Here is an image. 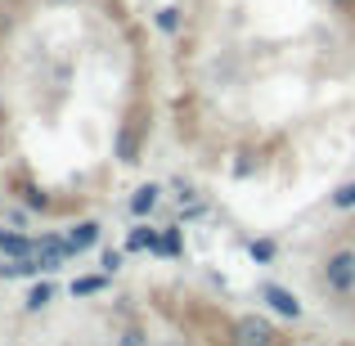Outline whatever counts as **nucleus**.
<instances>
[{"mask_svg": "<svg viewBox=\"0 0 355 346\" xmlns=\"http://www.w3.org/2000/svg\"><path fill=\"white\" fill-rule=\"evenodd\" d=\"M329 5H333V9H342V14H351V9H355V0H329Z\"/></svg>", "mask_w": 355, "mask_h": 346, "instance_id": "nucleus-21", "label": "nucleus"}, {"mask_svg": "<svg viewBox=\"0 0 355 346\" xmlns=\"http://www.w3.org/2000/svg\"><path fill=\"white\" fill-rule=\"evenodd\" d=\"M50 302H54V284H50V279H41V284H32V288H27L23 311H27V315H36V311H45Z\"/></svg>", "mask_w": 355, "mask_h": 346, "instance_id": "nucleus-11", "label": "nucleus"}, {"mask_svg": "<svg viewBox=\"0 0 355 346\" xmlns=\"http://www.w3.org/2000/svg\"><path fill=\"white\" fill-rule=\"evenodd\" d=\"M257 297L270 306V311L279 315V320H302L306 315V306L297 302V293L293 288H284V284H275V279H266V284H257Z\"/></svg>", "mask_w": 355, "mask_h": 346, "instance_id": "nucleus-4", "label": "nucleus"}, {"mask_svg": "<svg viewBox=\"0 0 355 346\" xmlns=\"http://www.w3.org/2000/svg\"><path fill=\"white\" fill-rule=\"evenodd\" d=\"M157 202H162V184H157V180H148V184H139V189L130 193V202H126V207H130V216H135V220H148V216L157 211Z\"/></svg>", "mask_w": 355, "mask_h": 346, "instance_id": "nucleus-9", "label": "nucleus"}, {"mask_svg": "<svg viewBox=\"0 0 355 346\" xmlns=\"http://www.w3.org/2000/svg\"><path fill=\"white\" fill-rule=\"evenodd\" d=\"M153 27H157V32H166V36H175V32H180V9H175V5H162L153 14Z\"/></svg>", "mask_w": 355, "mask_h": 346, "instance_id": "nucleus-15", "label": "nucleus"}, {"mask_svg": "<svg viewBox=\"0 0 355 346\" xmlns=\"http://www.w3.org/2000/svg\"><path fill=\"white\" fill-rule=\"evenodd\" d=\"M5 216H9V220H14V225H18V230H23V225H27V211H18V207H9V211H5Z\"/></svg>", "mask_w": 355, "mask_h": 346, "instance_id": "nucleus-20", "label": "nucleus"}, {"mask_svg": "<svg viewBox=\"0 0 355 346\" xmlns=\"http://www.w3.org/2000/svg\"><path fill=\"white\" fill-rule=\"evenodd\" d=\"M180 230H175V225H166L162 230V257H180Z\"/></svg>", "mask_w": 355, "mask_h": 346, "instance_id": "nucleus-18", "label": "nucleus"}, {"mask_svg": "<svg viewBox=\"0 0 355 346\" xmlns=\"http://www.w3.org/2000/svg\"><path fill=\"white\" fill-rule=\"evenodd\" d=\"M63 234H68V248H72V261H77V257H86L90 248H99V239H104V225H99L95 216H81V220H72V225L63 230Z\"/></svg>", "mask_w": 355, "mask_h": 346, "instance_id": "nucleus-6", "label": "nucleus"}, {"mask_svg": "<svg viewBox=\"0 0 355 346\" xmlns=\"http://www.w3.org/2000/svg\"><path fill=\"white\" fill-rule=\"evenodd\" d=\"M329 211H355V180H342L329 193Z\"/></svg>", "mask_w": 355, "mask_h": 346, "instance_id": "nucleus-13", "label": "nucleus"}, {"mask_svg": "<svg viewBox=\"0 0 355 346\" xmlns=\"http://www.w3.org/2000/svg\"><path fill=\"white\" fill-rule=\"evenodd\" d=\"M302 346H320V342H302Z\"/></svg>", "mask_w": 355, "mask_h": 346, "instance_id": "nucleus-22", "label": "nucleus"}, {"mask_svg": "<svg viewBox=\"0 0 355 346\" xmlns=\"http://www.w3.org/2000/svg\"><path fill=\"white\" fill-rule=\"evenodd\" d=\"M18 193H23V207H32V211H45V207H50V198H45L32 180H18Z\"/></svg>", "mask_w": 355, "mask_h": 346, "instance_id": "nucleus-16", "label": "nucleus"}, {"mask_svg": "<svg viewBox=\"0 0 355 346\" xmlns=\"http://www.w3.org/2000/svg\"><path fill=\"white\" fill-rule=\"evenodd\" d=\"M0 257L5 261H23V257H36V239L23 230H0Z\"/></svg>", "mask_w": 355, "mask_h": 346, "instance_id": "nucleus-7", "label": "nucleus"}, {"mask_svg": "<svg viewBox=\"0 0 355 346\" xmlns=\"http://www.w3.org/2000/svg\"><path fill=\"white\" fill-rule=\"evenodd\" d=\"M36 275H45V266L36 257H23V261H5L0 257V279H36Z\"/></svg>", "mask_w": 355, "mask_h": 346, "instance_id": "nucleus-10", "label": "nucleus"}, {"mask_svg": "<svg viewBox=\"0 0 355 346\" xmlns=\"http://www.w3.org/2000/svg\"><path fill=\"white\" fill-rule=\"evenodd\" d=\"M126 252H153V257H162V230L148 225V220H139L135 230L126 234V243H121Z\"/></svg>", "mask_w": 355, "mask_h": 346, "instance_id": "nucleus-8", "label": "nucleus"}, {"mask_svg": "<svg viewBox=\"0 0 355 346\" xmlns=\"http://www.w3.org/2000/svg\"><path fill=\"white\" fill-rule=\"evenodd\" d=\"M121 261H126V248H104L99 252V270H104V275H117Z\"/></svg>", "mask_w": 355, "mask_h": 346, "instance_id": "nucleus-17", "label": "nucleus"}, {"mask_svg": "<svg viewBox=\"0 0 355 346\" xmlns=\"http://www.w3.org/2000/svg\"><path fill=\"white\" fill-rule=\"evenodd\" d=\"M0 207H5V193H0Z\"/></svg>", "mask_w": 355, "mask_h": 346, "instance_id": "nucleus-23", "label": "nucleus"}, {"mask_svg": "<svg viewBox=\"0 0 355 346\" xmlns=\"http://www.w3.org/2000/svg\"><path fill=\"white\" fill-rule=\"evenodd\" d=\"M320 288H324V293H333V297H351L355 293V243L324 252V261H320Z\"/></svg>", "mask_w": 355, "mask_h": 346, "instance_id": "nucleus-1", "label": "nucleus"}, {"mask_svg": "<svg viewBox=\"0 0 355 346\" xmlns=\"http://www.w3.org/2000/svg\"><path fill=\"white\" fill-rule=\"evenodd\" d=\"M139 153H144V121L139 117H126L117 121V135H113V157L121 166H135Z\"/></svg>", "mask_w": 355, "mask_h": 346, "instance_id": "nucleus-3", "label": "nucleus"}, {"mask_svg": "<svg viewBox=\"0 0 355 346\" xmlns=\"http://www.w3.org/2000/svg\"><path fill=\"white\" fill-rule=\"evenodd\" d=\"M248 257L257 261V266H270V261L279 257V243L275 239H248Z\"/></svg>", "mask_w": 355, "mask_h": 346, "instance_id": "nucleus-14", "label": "nucleus"}, {"mask_svg": "<svg viewBox=\"0 0 355 346\" xmlns=\"http://www.w3.org/2000/svg\"><path fill=\"white\" fill-rule=\"evenodd\" d=\"M36 261L45 266V275H54V270H63L72 261V248H68V234H41L36 239Z\"/></svg>", "mask_w": 355, "mask_h": 346, "instance_id": "nucleus-5", "label": "nucleus"}, {"mask_svg": "<svg viewBox=\"0 0 355 346\" xmlns=\"http://www.w3.org/2000/svg\"><path fill=\"white\" fill-rule=\"evenodd\" d=\"M351 243H355V230H351Z\"/></svg>", "mask_w": 355, "mask_h": 346, "instance_id": "nucleus-24", "label": "nucleus"}, {"mask_svg": "<svg viewBox=\"0 0 355 346\" xmlns=\"http://www.w3.org/2000/svg\"><path fill=\"white\" fill-rule=\"evenodd\" d=\"M279 329L266 320V315H239L230 324V346H279Z\"/></svg>", "mask_w": 355, "mask_h": 346, "instance_id": "nucleus-2", "label": "nucleus"}, {"mask_svg": "<svg viewBox=\"0 0 355 346\" xmlns=\"http://www.w3.org/2000/svg\"><path fill=\"white\" fill-rule=\"evenodd\" d=\"M108 279L113 275H104V270H99V275H81V279H72V297H99L108 288Z\"/></svg>", "mask_w": 355, "mask_h": 346, "instance_id": "nucleus-12", "label": "nucleus"}, {"mask_svg": "<svg viewBox=\"0 0 355 346\" xmlns=\"http://www.w3.org/2000/svg\"><path fill=\"white\" fill-rule=\"evenodd\" d=\"M117 346H144V333H139V329H126V333H121V342Z\"/></svg>", "mask_w": 355, "mask_h": 346, "instance_id": "nucleus-19", "label": "nucleus"}]
</instances>
